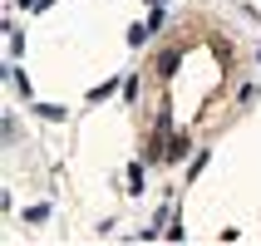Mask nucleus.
<instances>
[{
  "label": "nucleus",
  "mask_w": 261,
  "mask_h": 246,
  "mask_svg": "<svg viewBox=\"0 0 261 246\" xmlns=\"http://www.w3.org/2000/svg\"><path fill=\"white\" fill-rule=\"evenodd\" d=\"M177 59H182V49H163V54H158V74H163V79L177 74Z\"/></svg>",
  "instance_id": "obj_1"
},
{
  "label": "nucleus",
  "mask_w": 261,
  "mask_h": 246,
  "mask_svg": "<svg viewBox=\"0 0 261 246\" xmlns=\"http://www.w3.org/2000/svg\"><path fill=\"white\" fill-rule=\"evenodd\" d=\"M49 5H55V0H30V10H49Z\"/></svg>",
  "instance_id": "obj_5"
},
{
  "label": "nucleus",
  "mask_w": 261,
  "mask_h": 246,
  "mask_svg": "<svg viewBox=\"0 0 261 246\" xmlns=\"http://www.w3.org/2000/svg\"><path fill=\"white\" fill-rule=\"evenodd\" d=\"M188 148H192V138H188V133H177V138H168V153H163V158H173V162H177Z\"/></svg>",
  "instance_id": "obj_2"
},
{
  "label": "nucleus",
  "mask_w": 261,
  "mask_h": 246,
  "mask_svg": "<svg viewBox=\"0 0 261 246\" xmlns=\"http://www.w3.org/2000/svg\"><path fill=\"white\" fill-rule=\"evenodd\" d=\"M128 192H143V162H133V168H128Z\"/></svg>",
  "instance_id": "obj_3"
},
{
  "label": "nucleus",
  "mask_w": 261,
  "mask_h": 246,
  "mask_svg": "<svg viewBox=\"0 0 261 246\" xmlns=\"http://www.w3.org/2000/svg\"><path fill=\"white\" fill-rule=\"evenodd\" d=\"M40 114L49 118V123H59V118H64V108H59V103H40Z\"/></svg>",
  "instance_id": "obj_4"
}]
</instances>
